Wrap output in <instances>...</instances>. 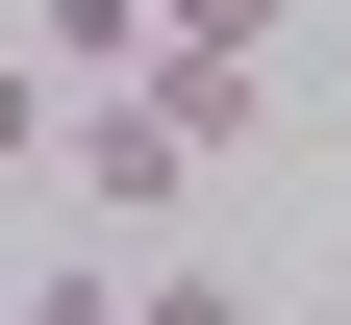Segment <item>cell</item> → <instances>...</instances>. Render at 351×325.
<instances>
[{
    "label": "cell",
    "instance_id": "obj_1",
    "mask_svg": "<svg viewBox=\"0 0 351 325\" xmlns=\"http://www.w3.org/2000/svg\"><path fill=\"white\" fill-rule=\"evenodd\" d=\"M25 75H51V101H101V75H151V0H51V25H25Z\"/></svg>",
    "mask_w": 351,
    "mask_h": 325
},
{
    "label": "cell",
    "instance_id": "obj_4",
    "mask_svg": "<svg viewBox=\"0 0 351 325\" xmlns=\"http://www.w3.org/2000/svg\"><path fill=\"white\" fill-rule=\"evenodd\" d=\"M25 325H125V275H101V250H75V275H25Z\"/></svg>",
    "mask_w": 351,
    "mask_h": 325
},
{
    "label": "cell",
    "instance_id": "obj_2",
    "mask_svg": "<svg viewBox=\"0 0 351 325\" xmlns=\"http://www.w3.org/2000/svg\"><path fill=\"white\" fill-rule=\"evenodd\" d=\"M125 325H251V275H201V250H125Z\"/></svg>",
    "mask_w": 351,
    "mask_h": 325
},
{
    "label": "cell",
    "instance_id": "obj_5",
    "mask_svg": "<svg viewBox=\"0 0 351 325\" xmlns=\"http://www.w3.org/2000/svg\"><path fill=\"white\" fill-rule=\"evenodd\" d=\"M25 151H51V75H25V51H0V175H25Z\"/></svg>",
    "mask_w": 351,
    "mask_h": 325
},
{
    "label": "cell",
    "instance_id": "obj_3",
    "mask_svg": "<svg viewBox=\"0 0 351 325\" xmlns=\"http://www.w3.org/2000/svg\"><path fill=\"white\" fill-rule=\"evenodd\" d=\"M151 25H201V51H276V25H301V0H151Z\"/></svg>",
    "mask_w": 351,
    "mask_h": 325
}]
</instances>
